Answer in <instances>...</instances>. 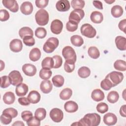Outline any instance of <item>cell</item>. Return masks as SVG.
I'll use <instances>...</instances> for the list:
<instances>
[{
    "label": "cell",
    "mask_w": 126,
    "mask_h": 126,
    "mask_svg": "<svg viewBox=\"0 0 126 126\" xmlns=\"http://www.w3.org/2000/svg\"><path fill=\"white\" fill-rule=\"evenodd\" d=\"M2 113H5L9 115L12 117V118H15L18 115V111H17V110H16L13 108H11V107L7 108L4 109Z\"/></svg>",
    "instance_id": "c3c4849f"
},
{
    "label": "cell",
    "mask_w": 126,
    "mask_h": 126,
    "mask_svg": "<svg viewBox=\"0 0 126 126\" xmlns=\"http://www.w3.org/2000/svg\"><path fill=\"white\" fill-rule=\"evenodd\" d=\"M96 110L101 114H104L108 110V105L104 102H100L96 106Z\"/></svg>",
    "instance_id": "b9f144b4"
},
{
    "label": "cell",
    "mask_w": 126,
    "mask_h": 126,
    "mask_svg": "<svg viewBox=\"0 0 126 126\" xmlns=\"http://www.w3.org/2000/svg\"><path fill=\"white\" fill-rule=\"evenodd\" d=\"M54 60V68H58L60 67L63 63V59L59 55L54 56L53 57Z\"/></svg>",
    "instance_id": "f6af8a7d"
},
{
    "label": "cell",
    "mask_w": 126,
    "mask_h": 126,
    "mask_svg": "<svg viewBox=\"0 0 126 126\" xmlns=\"http://www.w3.org/2000/svg\"><path fill=\"white\" fill-rule=\"evenodd\" d=\"M78 24L70 21H68L66 24V29L70 32H73L77 30L78 28Z\"/></svg>",
    "instance_id": "bcb514c9"
},
{
    "label": "cell",
    "mask_w": 126,
    "mask_h": 126,
    "mask_svg": "<svg viewBox=\"0 0 126 126\" xmlns=\"http://www.w3.org/2000/svg\"><path fill=\"white\" fill-rule=\"evenodd\" d=\"M19 35L21 38L23 39L26 36H33V32L30 28L28 27H24L20 29L19 31Z\"/></svg>",
    "instance_id": "484cf974"
},
{
    "label": "cell",
    "mask_w": 126,
    "mask_h": 126,
    "mask_svg": "<svg viewBox=\"0 0 126 126\" xmlns=\"http://www.w3.org/2000/svg\"><path fill=\"white\" fill-rule=\"evenodd\" d=\"M27 98L31 103L35 104L39 102L41 98L40 94L36 91H32L29 94Z\"/></svg>",
    "instance_id": "ffe728a7"
},
{
    "label": "cell",
    "mask_w": 126,
    "mask_h": 126,
    "mask_svg": "<svg viewBox=\"0 0 126 126\" xmlns=\"http://www.w3.org/2000/svg\"><path fill=\"white\" fill-rule=\"evenodd\" d=\"M52 72L50 69L42 68L39 71V77L43 80H48L51 76Z\"/></svg>",
    "instance_id": "8d00e7d4"
},
{
    "label": "cell",
    "mask_w": 126,
    "mask_h": 126,
    "mask_svg": "<svg viewBox=\"0 0 126 126\" xmlns=\"http://www.w3.org/2000/svg\"><path fill=\"white\" fill-rule=\"evenodd\" d=\"M114 67L118 71H125L126 70V62L124 60H118L114 63Z\"/></svg>",
    "instance_id": "e575fe53"
},
{
    "label": "cell",
    "mask_w": 126,
    "mask_h": 126,
    "mask_svg": "<svg viewBox=\"0 0 126 126\" xmlns=\"http://www.w3.org/2000/svg\"><path fill=\"white\" fill-rule=\"evenodd\" d=\"M101 118L97 113H88L80 119L79 122L73 123L71 125L85 126H97L100 123Z\"/></svg>",
    "instance_id": "6da1fadb"
},
{
    "label": "cell",
    "mask_w": 126,
    "mask_h": 126,
    "mask_svg": "<svg viewBox=\"0 0 126 126\" xmlns=\"http://www.w3.org/2000/svg\"><path fill=\"white\" fill-rule=\"evenodd\" d=\"M64 69L66 72H73L75 69V62L72 61H65L64 63Z\"/></svg>",
    "instance_id": "ab89813d"
},
{
    "label": "cell",
    "mask_w": 126,
    "mask_h": 126,
    "mask_svg": "<svg viewBox=\"0 0 126 126\" xmlns=\"http://www.w3.org/2000/svg\"><path fill=\"white\" fill-rule=\"evenodd\" d=\"M9 48L11 51L18 53L20 52L23 48V44L20 39H14L9 43Z\"/></svg>",
    "instance_id": "7c38bea8"
},
{
    "label": "cell",
    "mask_w": 126,
    "mask_h": 126,
    "mask_svg": "<svg viewBox=\"0 0 126 126\" xmlns=\"http://www.w3.org/2000/svg\"><path fill=\"white\" fill-rule=\"evenodd\" d=\"M72 94V91L70 88H65L63 89L60 94V97L62 100H67L69 99Z\"/></svg>",
    "instance_id": "d6a6232c"
},
{
    "label": "cell",
    "mask_w": 126,
    "mask_h": 126,
    "mask_svg": "<svg viewBox=\"0 0 126 126\" xmlns=\"http://www.w3.org/2000/svg\"><path fill=\"white\" fill-rule=\"evenodd\" d=\"M115 44L117 48L121 51H125L126 46V38L122 36H118L115 38Z\"/></svg>",
    "instance_id": "7402d4cb"
},
{
    "label": "cell",
    "mask_w": 126,
    "mask_h": 126,
    "mask_svg": "<svg viewBox=\"0 0 126 126\" xmlns=\"http://www.w3.org/2000/svg\"><path fill=\"white\" fill-rule=\"evenodd\" d=\"M80 31L81 34L88 38H93L96 34V31L95 29L89 24H83L80 28Z\"/></svg>",
    "instance_id": "277c9868"
},
{
    "label": "cell",
    "mask_w": 126,
    "mask_h": 126,
    "mask_svg": "<svg viewBox=\"0 0 126 126\" xmlns=\"http://www.w3.org/2000/svg\"><path fill=\"white\" fill-rule=\"evenodd\" d=\"M63 28V24L61 21L55 19L51 22L50 29L52 33L55 34H59L62 32Z\"/></svg>",
    "instance_id": "30bf717a"
},
{
    "label": "cell",
    "mask_w": 126,
    "mask_h": 126,
    "mask_svg": "<svg viewBox=\"0 0 126 126\" xmlns=\"http://www.w3.org/2000/svg\"><path fill=\"white\" fill-rule=\"evenodd\" d=\"M103 122L107 126H113L117 122V116L112 113H108L103 116Z\"/></svg>",
    "instance_id": "5bb4252c"
},
{
    "label": "cell",
    "mask_w": 126,
    "mask_h": 126,
    "mask_svg": "<svg viewBox=\"0 0 126 126\" xmlns=\"http://www.w3.org/2000/svg\"><path fill=\"white\" fill-rule=\"evenodd\" d=\"M41 53L40 50L37 48L32 49L29 54V58L32 62H36L39 60L41 57Z\"/></svg>",
    "instance_id": "cb8c5ba5"
},
{
    "label": "cell",
    "mask_w": 126,
    "mask_h": 126,
    "mask_svg": "<svg viewBox=\"0 0 126 126\" xmlns=\"http://www.w3.org/2000/svg\"><path fill=\"white\" fill-rule=\"evenodd\" d=\"M18 101L21 105L23 106H28L30 104V102L28 100L27 97H19L18 99Z\"/></svg>",
    "instance_id": "db71d44e"
},
{
    "label": "cell",
    "mask_w": 126,
    "mask_h": 126,
    "mask_svg": "<svg viewBox=\"0 0 126 126\" xmlns=\"http://www.w3.org/2000/svg\"><path fill=\"white\" fill-rule=\"evenodd\" d=\"M93 4L94 6L98 9H103V5L102 2L99 0H94L93 1Z\"/></svg>",
    "instance_id": "9f6ffc18"
},
{
    "label": "cell",
    "mask_w": 126,
    "mask_h": 126,
    "mask_svg": "<svg viewBox=\"0 0 126 126\" xmlns=\"http://www.w3.org/2000/svg\"><path fill=\"white\" fill-rule=\"evenodd\" d=\"M78 74L82 78H86L90 75L91 70L87 66H82L78 69Z\"/></svg>",
    "instance_id": "836d02e7"
},
{
    "label": "cell",
    "mask_w": 126,
    "mask_h": 126,
    "mask_svg": "<svg viewBox=\"0 0 126 126\" xmlns=\"http://www.w3.org/2000/svg\"><path fill=\"white\" fill-rule=\"evenodd\" d=\"M85 13L82 9H74L72 11L69 16V21L79 24L80 21L84 18Z\"/></svg>",
    "instance_id": "8992f818"
},
{
    "label": "cell",
    "mask_w": 126,
    "mask_h": 126,
    "mask_svg": "<svg viewBox=\"0 0 126 126\" xmlns=\"http://www.w3.org/2000/svg\"><path fill=\"white\" fill-rule=\"evenodd\" d=\"M40 89L44 94H48L52 91L53 85L51 82L49 80L42 81L40 85Z\"/></svg>",
    "instance_id": "e0dca14e"
},
{
    "label": "cell",
    "mask_w": 126,
    "mask_h": 126,
    "mask_svg": "<svg viewBox=\"0 0 126 126\" xmlns=\"http://www.w3.org/2000/svg\"><path fill=\"white\" fill-rule=\"evenodd\" d=\"M126 105H122L120 109V114L121 116L123 117H126Z\"/></svg>",
    "instance_id": "6f0895ef"
},
{
    "label": "cell",
    "mask_w": 126,
    "mask_h": 126,
    "mask_svg": "<svg viewBox=\"0 0 126 126\" xmlns=\"http://www.w3.org/2000/svg\"><path fill=\"white\" fill-rule=\"evenodd\" d=\"M59 44V41L57 38L54 37H50L44 43L43 50L47 53H51L58 47Z\"/></svg>",
    "instance_id": "3957f363"
},
{
    "label": "cell",
    "mask_w": 126,
    "mask_h": 126,
    "mask_svg": "<svg viewBox=\"0 0 126 126\" xmlns=\"http://www.w3.org/2000/svg\"><path fill=\"white\" fill-rule=\"evenodd\" d=\"M64 110L68 113H74L78 109V105L76 102L73 101H68L64 103Z\"/></svg>",
    "instance_id": "ac0fdd59"
},
{
    "label": "cell",
    "mask_w": 126,
    "mask_h": 126,
    "mask_svg": "<svg viewBox=\"0 0 126 126\" xmlns=\"http://www.w3.org/2000/svg\"><path fill=\"white\" fill-rule=\"evenodd\" d=\"M104 94L102 91L99 89H96L93 91L91 94L92 98L95 101L98 102L104 99Z\"/></svg>",
    "instance_id": "d6986e66"
},
{
    "label": "cell",
    "mask_w": 126,
    "mask_h": 126,
    "mask_svg": "<svg viewBox=\"0 0 126 126\" xmlns=\"http://www.w3.org/2000/svg\"><path fill=\"white\" fill-rule=\"evenodd\" d=\"M115 86L122 82L124 79V75L121 72L112 71L106 76Z\"/></svg>",
    "instance_id": "ba28073f"
},
{
    "label": "cell",
    "mask_w": 126,
    "mask_h": 126,
    "mask_svg": "<svg viewBox=\"0 0 126 126\" xmlns=\"http://www.w3.org/2000/svg\"><path fill=\"white\" fill-rule=\"evenodd\" d=\"M70 41L72 44L76 47H80L84 43L83 39L78 35H72L70 38Z\"/></svg>",
    "instance_id": "f1b7e54d"
},
{
    "label": "cell",
    "mask_w": 126,
    "mask_h": 126,
    "mask_svg": "<svg viewBox=\"0 0 126 126\" xmlns=\"http://www.w3.org/2000/svg\"><path fill=\"white\" fill-rule=\"evenodd\" d=\"M124 11L123 8L118 5L113 6L111 10L112 15L115 18H119L122 16Z\"/></svg>",
    "instance_id": "83f0119b"
},
{
    "label": "cell",
    "mask_w": 126,
    "mask_h": 126,
    "mask_svg": "<svg viewBox=\"0 0 126 126\" xmlns=\"http://www.w3.org/2000/svg\"><path fill=\"white\" fill-rule=\"evenodd\" d=\"M70 5L68 0H60L58 1L56 4V8L60 12H65L69 10Z\"/></svg>",
    "instance_id": "9a60e30c"
},
{
    "label": "cell",
    "mask_w": 126,
    "mask_h": 126,
    "mask_svg": "<svg viewBox=\"0 0 126 126\" xmlns=\"http://www.w3.org/2000/svg\"><path fill=\"white\" fill-rule=\"evenodd\" d=\"M0 87L1 88H6L11 84L9 77L7 76H1L0 77Z\"/></svg>",
    "instance_id": "7bdbcfd3"
},
{
    "label": "cell",
    "mask_w": 126,
    "mask_h": 126,
    "mask_svg": "<svg viewBox=\"0 0 126 126\" xmlns=\"http://www.w3.org/2000/svg\"><path fill=\"white\" fill-rule=\"evenodd\" d=\"M27 124L29 126H39L40 125V120L35 116L32 117L27 122Z\"/></svg>",
    "instance_id": "681fc988"
},
{
    "label": "cell",
    "mask_w": 126,
    "mask_h": 126,
    "mask_svg": "<svg viewBox=\"0 0 126 126\" xmlns=\"http://www.w3.org/2000/svg\"><path fill=\"white\" fill-rule=\"evenodd\" d=\"M33 117L32 113L30 111H24L21 113V117L22 119L27 122Z\"/></svg>",
    "instance_id": "816d5d0a"
},
{
    "label": "cell",
    "mask_w": 126,
    "mask_h": 126,
    "mask_svg": "<svg viewBox=\"0 0 126 126\" xmlns=\"http://www.w3.org/2000/svg\"><path fill=\"white\" fill-rule=\"evenodd\" d=\"M46 35L47 31L46 29L43 27H38L35 31V35L38 38H44L46 37Z\"/></svg>",
    "instance_id": "60d3db41"
},
{
    "label": "cell",
    "mask_w": 126,
    "mask_h": 126,
    "mask_svg": "<svg viewBox=\"0 0 126 126\" xmlns=\"http://www.w3.org/2000/svg\"><path fill=\"white\" fill-rule=\"evenodd\" d=\"M33 5L30 1H25L23 2L20 6L21 12L25 15H30L33 11Z\"/></svg>",
    "instance_id": "2e32d148"
},
{
    "label": "cell",
    "mask_w": 126,
    "mask_h": 126,
    "mask_svg": "<svg viewBox=\"0 0 126 126\" xmlns=\"http://www.w3.org/2000/svg\"><path fill=\"white\" fill-rule=\"evenodd\" d=\"M28 90V86L26 84L22 83L16 86L15 89V93L17 96H23L27 94Z\"/></svg>",
    "instance_id": "44dd1931"
},
{
    "label": "cell",
    "mask_w": 126,
    "mask_h": 126,
    "mask_svg": "<svg viewBox=\"0 0 126 126\" xmlns=\"http://www.w3.org/2000/svg\"><path fill=\"white\" fill-rule=\"evenodd\" d=\"M89 56L94 59H96L99 58L100 56V52L98 49L95 46H92L89 47L88 50Z\"/></svg>",
    "instance_id": "d590c367"
},
{
    "label": "cell",
    "mask_w": 126,
    "mask_h": 126,
    "mask_svg": "<svg viewBox=\"0 0 126 126\" xmlns=\"http://www.w3.org/2000/svg\"><path fill=\"white\" fill-rule=\"evenodd\" d=\"M90 19L91 21L95 24L101 23L103 20V16L102 14L97 11H94L92 12Z\"/></svg>",
    "instance_id": "603a6c76"
},
{
    "label": "cell",
    "mask_w": 126,
    "mask_h": 126,
    "mask_svg": "<svg viewBox=\"0 0 126 126\" xmlns=\"http://www.w3.org/2000/svg\"><path fill=\"white\" fill-rule=\"evenodd\" d=\"M100 87L103 90L105 91H108L110 90L111 88L115 87V86L110 81L109 78L106 76L105 79L101 81L100 83Z\"/></svg>",
    "instance_id": "4dcf8cb0"
},
{
    "label": "cell",
    "mask_w": 126,
    "mask_h": 126,
    "mask_svg": "<svg viewBox=\"0 0 126 126\" xmlns=\"http://www.w3.org/2000/svg\"><path fill=\"white\" fill-rule=\"evenodd\" d=\"M11 84L14 86H17L22 83L23 78L18 70H13L10 72L8 75Z\"/></svg>",
    "instance_id": "52a82bcc"
},
{
    "label": "cell",
    "mask_w": 126,
    "mask_h": 126,
    "mask_svg": "<svg viewBox=\"0 0 126 126\" xmlns=\"http://www.w3.org/2000/svg\"><path fill=\"white\" fill-rule=\"evenodd\" d=\"M85 2L82 0H72L71 1L72 7L74 9H82L85 6Z\"/></svg>",
    "instance_id": "74e56055"
},
{
    "label": "cell",
    "mask_w": 126,
    "mask_h": 126,
    "mask_svg": "<svg viewBox=\"0 0 126 126\" xmlns=\"http://www.w3.org/2000/svg\"><path fill=\"white\" fill-rule=\"evenodd\" d=\"M15 100V96L13 93L11 92H6L3 96V101L6 104H13Z\"/></svg>",
    "instance_id": "d4e9b609"
},
{
    "label": "cell",
    "mask_w": 126,
    "mask_h": 126,
    "mask_svg": "<svg viewBox=\"0 0 126 126\" xmlns=\"http://www.w3.org/2000/svg\"><path fill=\"white\" fill-rule=\"evenodd\" d=\"M10 15L9 12L5 9L0 10V19L2 22L6 21L9 19Z\"/></svg>",
    "instance_id": "f907efd6"
},
{
    "label": "cell",
    "mask_w": 126,
    "mask_h": 126,
    "mask_svg": "<svg viewBox=\"0 0 126 126\" xmlns=\"http://www.w3.org/2000/svg\"><path fill=\"white\" fill-rule=\"evenodd\" d=\"M53 85L56 87H61L63 86L64 79L63 76L61 75H56L54 76L52 79Z\"/></svg>",
    "instance_id": "f546056e"
},
{
    "label": "cell",
    "mask_w": 126,
    "mask_h": 126,
    "mask_svg": "<svg viewBox=\"0 0 126 126\" xmlns=\"http://www.w3.org/2000/svg\"><path fill=\"white\" fill-rule=\"evenodd\" d=\"M3 6L12 12H17L19 10V5L16 0H3L2 1Z\"/></svg>",
    "instance_id": "8fae6325"
},
{
    "label": "cell",
    "mask_w": 126,
    "mask_h": 126,
    "mask_svg": "<svg viewBox=\"0 0 126 126\" xmlns=\"http://www.w3.org/2000/svg\"><path fill=\"white\" fill-rule=\"evenodd\" d=\"M119 98V94L116 91H112L109 92L107 96L108 101L111 103H115L118 101Z\"/></svg>",
    "instance_id": "1f68e13d"
},
{
    "label": "cell",
    "mask_w": 126,
    "mask_h": 126,
    "mask_svg": "<svg viewBox=\"0 0 126 126\" xmlns=\"http://www.w3.org/2000/svg\"><path fill=\"white\" fill-rule=\"evenodd\" d=\"M62 55L65 61H72L75 63L76 54L74 49L70 46H65L62 50Z\"/></svg>",
    "instance_id": "5b68a950"
},
{
    "label": "cell",
    "mask_w": 126,
    "mask_h": 126,
    "mask_svg": "<svg viewBox=\"0 0 126 126\" xmlns=\"http://www.w3.org/2000/svg\"><path fill=\"white\" fill-rule=\"evenodd\" d=\"M126 19H125L121 20L118 24V27L120 29V30L123 31L125 33H126Z\"/></svg>",
    "instance_id": "11a10c76"
},
{
    "label": "cell",
    "mask_w": 126,
    "mask_h": 126,
    "mask_svg": "<svg viewBox=\"0 0 126 126\" xmlns=\"http://www.w3.org/2000/svg\"><path fill=\"white\" fill-rule=\"evenodd\" d=\"M104 1L106 3H107L108 4H112V3L114 2L115 1V0H104Z\"/></svg>",
    "instance_id": "94428289"
},
{
    "label": "cell",
    "mask_w": 126,
    "mask_h": 126,
    "mask_svg": "<svg viewBox=\"0 0 126 126\" xmlns=\"http://www.w3.org/2000/svg\"><path fill=\"white\" fill-rule=\"evenodd\" d=\"M0 119L2 124L4 125H8L11 122L12 117L7 114L2 113L0 116Z\"/></svg>",
    "instance_id": "ee69618b"
},
{
    "label": "cell",
    "mask_w": 126,
    "mask_h": 126,
    "mask_svg": "<svg viewBox=\"0 0 126 126\" xmlns=\"http://www.w3.org/2000/svg\"><path fill=\"white\" fill-rule=\"evenodd\" d=\"M51 119L55 123L61 122L63 117V113L62 110L58 108L52 109L49 113Z\"/></svg>",
    "instance_id": "9c48e42d"
},
{
    "label": "cell",
    "mask_w": 126,
    "mask_h": 126,
    "mask_svg": "<svg viewBox=\"0 0 126 126\" xmlns=\"http://www.w3.org/2000/svg\"><path fill=\"white\" fill-rule=\"evenodd\" d=\"M12 126H24L25 125L22 122V121H16L13 124H12Z\"/></svg>",
    "instance_id": "680465c9"
},
{
    "label": "cell",
    "mask_w": 126,
    "mask_h": 126,
    "mask_svg": "<svg viewBox=\"0 0 126 126\" xmlns=\"http://www.w3.org/2000/svg\"><path fill=\"white\" fill-rule=\"evenodd\" d=\"M22 71L27 76H33L35 75L37 69L34 65L31 63H26L22 66Z\"/></svg>",
    "instance_id": "4fadbf2b"
},
{
    "label": "cell",
    "mask_w": 126,
    "mask_h": 126,
    "mask_svg": "<svg viewBox=\"0 0 126 126\" xmlns=\"http://www.w3.org/2000/svg\"><path fill=\"white\" fill-rule=\"evenodd\" d=\"M41 66L42 68L50 69L53 68L54 60L53 58L47 57L45 58L41 62Z\"/></svg>",
    "instance_id": "4316f807"
},
{
    "label": "cell",
    "mask_w": 126,
    "mask_h": 126,
    "mask_svg": "<svg viewBox=\"0 0 126 126\" xmlns=\"http://www.w3.org/2000/svg\"><path fill=\"white\" fill-rule=\"evenodd\" d=\"M35 19L36 23L41 26L46 25L49 20V16L48 12L44 9H41L38 10L35 15Z\"/></svg>",
    "instance_id": "7a4b0ae2"
},
{
    "label": "cell",
    "mask_w": 126,
    "mask_h": 126,
    "mask_svg": "<svg viewBox=\"0 0 126 126\" xmlns=\"http://www.w3.org/2000/svg\"><path fill=\"white\" fill-rule=\"evenodd\" d=\"M24 43L28 46H32L35 44V39L32 36H28L23 39Z\"/></svg>",
    "instance_id": "7dc6e473"
},
{
    "label": "cell",
    "mask_w": 126,
    "mask_h": 126,
    "mask_svg": "<svg viewBox=\"0 0 126 126\" xmlns=\"http://www.w3.org/2000/svg\"><path fill=\"white\" fill-rule=\"evenodd\" d=\"M49 2L48 0H36L35 3L36 6L39 8H44L47 6Z\"/></svg>",
    "instance_id": "f5cc1de1"
},
{
    "label": "cell",
    "mask_w": 126,
    "mask_h": 126,
    "mask_svg": "<svg viewBox=\"0 0 126 126\" xmlns=\"http://www.w3.org/2000/svg\"><path fill=\"white\" fill-rule=\"evenodd\" d=\"M0 71H1L4 68V63H3V62L2 61H0Z\"/></svg>",
    "instance_id": "91938a15"
},
{
    "label": "cell",
    "mask_w": 126,
    "mask_h": 126,
    "mask_svg": "<svg viewBox=\"0 0 126 126\" xmlns=\"http://www.w3.org/2000/svg\"><path fill=\"white\" fill-rule=\"evenodd\" d=\"M46 116V111L43 108H37L34 112V116L39 119L40 121L44 119Z\"/></svg>",
    "instance_id": "f35d334b"
}]
</instances>
